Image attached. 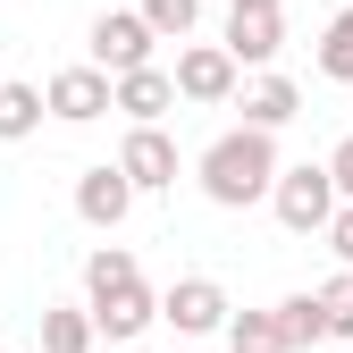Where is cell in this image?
Returning a JSON list of instances; mask_svg holds the SVG:
<instances>
[{"instance_id": "ffe728a7", "label": "cell", "mask_w": 353, "mask_h": 353, "mask_svg": "<svg viewBox=\"0 0 353 353\" xmlns=\"http://www.w3.org/2000/svg\"><path fill=\"white\" fill-rule=\"evenodd\" d=\"M320 312H328V336H353V270L336 261V278L320 286Z\"/></svg>"}, {"instance_id": "30bf717a", "label": "cell", "mask_w": 353, "mask_h": 353, "mask_svg": "<svg viewBox=\"0 0 353 353\" xmlns=\"http://www.w3.org/2000/svg\"><path fill=\"white\" fill-rule=\"evenodd\" d=\"M176 101H185V93H176V68H126L118 76V110L135 118V126H160Z\"/></svg>"}, {"instance_id": "2e32d148", "label": "cell", "mask_w": 353, "mask_h": 353, "mask_svg": "<svg viewBox=\"0 0 353 353\" xmlns=\"http://www.w3.org/2000/svg\"><path fill=\"white\" fill-rule=\"evenodd\" d=\"M278 328H286V345H294V353H303V345H320V336H328L320 294H286V303H278Z\"/></svg>"}, {"instance_id": "603a6c76", "label": "cell", "mask_w": 353, "mask_h": 353, "mask_svg": "<svg viewBox=\"0 0 353 353\" xmlns=\"http://www.w3.org/2000/svg\"><path fill=\"white\" fill-rule=\"evenodd\" d=\"M228 9H278V0H228Z\"/></svg>"}, {"instance_id": "5b68a950", "label": "cell", "mask_w": 353, "mask_h": 353, "mask_svg": "<svg viewBox=\"0 0 353 353\" xmlns=\"http://www.w3.org/2000/svg\"><path fill=\"white\" fill-rule=\"evenodd\" d=\"M160 320L176 328V336H228V286L219 278H176L168 294H160Z\"/></svg>"}, {"instance_id": "44dd1931", "label": "cell", "mask_w": 353, "mask_h": 353, "mask_svg": "<svg viewBox=\"0 0 353 353\" xmlns=\"http://www.w3.org/2000/svg\"><path fill=\"white\" fill-rule=\"evenodd\" d=\"M328 244H336V261L353 270V202H336V219H328Z\"/></svg>"}, {"instance_id": "7a4b0ae2", "label": "cell", "mask_w": 353, "mask_h": 353, "mask_svg": "<svg viewBox=\"0 0 353 353\" xmlns=\"http://www.w3.org/2000/svg\"><path fill=\"white\" fill-rule=\"evenodd\" d=\"M336 168L328 160H294L278 168V185H270V210H278V228L286 236H328V219H336Z\"/></svg>"}, {"instance_id": "6da1fadb", "label": "cell", "mask_w": 353, "mask_h": 353, "mask_svg": "<svg viewBox=\"0 0 353 353\" xmlns=\"http://www.w3.org/2000/svg\"><path fill=\"white\" fill-rule=\"evenodd\" d=\"M278 126H236V135H219L202 160H194V176H202V194L219 202V210H252V202H270V185H278Z\"/></svg>"}, {"instance_id": "ac0fdd59", "label": "cell", "mask_w": 353, "mask_h": 353, "mask_svg": "<svg viewBox=\"0 0 353 353\" xmlns=\"http://www.w3.org/2000/svg\"><path fill=\"white\" fill-rule=\"evenodd\" d=\"M126 278H143L126 244H93V252H84V294H101V286H126Z\"/></svg>"}, {"instance_id": "d6986e66", "label": "cell", "mask_w": 353, "mask_h": 353, "mask_svg": "<svg viewBox=\"0 0 353 353\" xmlns=\"http://www.w3.org/2000/svg\"><path fill=\"white\" fill-rule=\"evenodd\" d=\"M143 17L160 26V42H185L202 26V0H143Z\"/></svg>"}, {"instance_id": "4fadbf2b", "label": "cell", "mask_w": 353, "mask_h": 353, "mask_svg": "<svg viewBox=\"0 0 353 353\" xmlns=\"http://www.w3.org/2000/svg\"><path fill=\"white\" fill-rule=\"evenodd\" d=\"M294 118H303V93H294V76L261 68V76L244 84V126H294Z\"/></svg>"}, {"instance_id": "9c48e42d", "label": "cell", "mask_w": 353, "mask_h": 353, "mask_svg": "<svg viewBox=\"0 0 353 353\" xmlns=\"http://www.w3.org/2000/svg\"><path fill=\"white\" fill-rule=\"evenodd\" d=\"M118 168L135 176V194H168V185H176V143L160 135V126H126Z\"/></svg>"}, {"instance_id": "277c9868", "label": "cell", "mask_w": 353, "mask_h": 353, "mask_svg": "<svg viewBox=\"0 0 353 353\" xmlns=\"http://www.w3.org/2000/svg\"><path fill=\"white\" fill-rule=\"evenodd\" d=\"M176 93L185 101H236L244 93V59L228 42H185L176 51Z\"/></svg>"}, {"instance_id": "7c38bea8", "label": "cell", "mask_w": 353, "mask_h": 353, "mask_svg": "<svg viewBox=\"0 0 353 353\" xmlns=\"http://www.w3.org/2000/svg\"><path fill=\"white\" fill-rule=\"evenodd\" d=\"M34 336H42V353H93L101 320H93V303H42Z\"/></svg>"}, {"instance_id": "8fae6325", "label": "cell", "mask_w": 353, "mask_h": 353, "mask_svg": "<svg viewBox=\"0 0 353 353\" xmlns=\"http://www.w3.org/2000/svg\"><path fill=\"white\" fill-rule=\"evenodd\" d=\"M228 51H236L244 68H270V59L286 51V17H278V9H228Z\"/></svg>"}, {"instance_id": "e0dca14e", "label": "cell", "mask_w": 353, "mask_h": 353, "mask_svg": "<svg viewBox=\"0 0 353 353\" xmlns=\"http://www.w3.org/2000/svg\"><path fill=\"white\" fill-rule=\"evenodd\" d=\"M320 76L328 84H353V9H336L328 34H320Z\"/></svg>"}, {"instance_id": "7402d4cb", "label": "cell", "mask_w": 353, "mask_h": 353, "mask_svg": "<svg viewBox=\"0 0 353 353\" xmlns=\"http://www.w3.org/2000/svg\"><path fill=\"white\" fill-rule=\"evenodd\" d=\"M328 168H336V194H345V202H353V135H345V143H336V152H328Z\"/></svg>"}, {"instance_id": "cb8c5ba5", "label": "cell", "mask_w": 353, "mask_h": 353, "mask_svg": "<svg viewBox=\"0 0 353 353\" xmlns=\"http://www.w3.org/2000/svg\"><path fill=\"white\" fill-rule=\"evenodd\" d=\"M118 353H143V345H118Z\"/></svg>"}, {"instance_id": "5bb4252c", "label": "cell", "mask_w": 353, "mask_h": 353, "mask_svg": "<svg viewBox=\"0 0 353 353\" xmlns=\"http://www.w3.org/2000/svg\"><path fill=\"white\" fill-rule=\"evenodd\" d=\"M42 118H51V93H42V84H17V76H0V143H26Z\"/></svg>"}, {"instance_id": "ba28073f", "label": "cell", "mask_w": 353, "mask_h": 353, "mask_svg": "<svg viewBox=\"0 0 353 353\" xmlns=\"http://www.w3.org/2000/svg\"><path fill=\"white\" fill-rule=\"evenodd\" d=\"M93 320H101V336H110V345H143V328L160 320V294H152L143 278L101 286V294H93Z\"/></svg>"}, {"instance_id": "3957f363", "label": "cell", "mask_w": 353, "mask_h": 353, "mask_svg": "<svg viewBox=\"0 0 353 353\" xmlns=\"http://www.w3.org/2000/svg\"><path fill=\"white\" fill-rule=\"evenodd\" d=\"M152 42H160V26L143 9H101L93 34H84V51H93V68L126 76V68H152Z\"/></svg>"}, {"instance_id": "8992f818", "label": "cell", "mask_w": 353, "mask_h": 353, "mask_svg": "<svg viewBox=\"0 0 353 353\" xmlns=\"http://www.w3.org/2000/svg\"><path fill=\"white\" fill-rule=\"evenodd\" d=\"M42 93H51V118H68V126H93L101 110H118V76L110 68H59L51 84H42Z\"/></svg>"}, {"instance_id": "52a82bcc", "label": "cell", "mask_w": 353, "mask_h": 353, "mask_svg": "<svg viewBox=\"0 0 353 353\" xmlns=\"http://www.w3.org/2000/svg\"><path fill=\"white\" fill-rule=\"evenodd\" d=\"M126 210H135V176H126L118 160H101V168H84V176H76V219H84V228L118 236V228H126Z\"/></svg>"}, {"instance_id": "9a60e30c", "label": "cell", "mask_w": 353, "mask_h": 353, "mask_svg": "<svg viewBox=\"0 0 353 353\" xmlns=\"http://www.w3.org/2000/svg\"><path fill=\"white\" fill-rule=\"evenodd\" d=\"M228 353H294V345H286L278 312H236L228 320Z\"/></svg>"}]
</instances>
